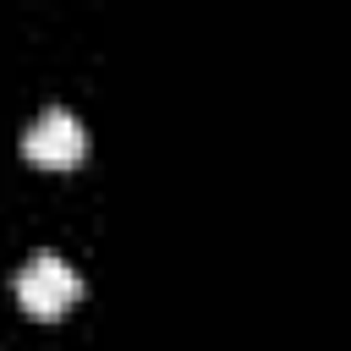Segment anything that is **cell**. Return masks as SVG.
Here are the masks:
<instances>
[{
  "mask_svg": "<svg viewBox=\"0 0 351 351\" xmlns=\"http://www.w3.org/2000/svg\"><path fill=\"white\" fill-rule=\"evenodd\" d=\"M16 302L33 313V318H60L77 296H82V274L60 258V252H33L22 269H16Z\"/></svg>",
  "mask_w": 351,
  "mask_h": 351,
  "instance_id": "1",
  "label": "cell"
},
{
  "mask_svg": "<svg viewBox=\"0 0 351 351\" xmlns=\"http://www.w3.org/2000/svg\"><path fill=\"white\" fill-rule=\"evenodd\" d=\"M22 154L33 165H44V170H71L88 154V132H82V121L66 104H44L27 121V132H22Z\"/></svg>",
  "mask_w": 351,
  "mask_h": 351,
  "instance_id": "2",
  "label": "cell"
}]
</instances>
